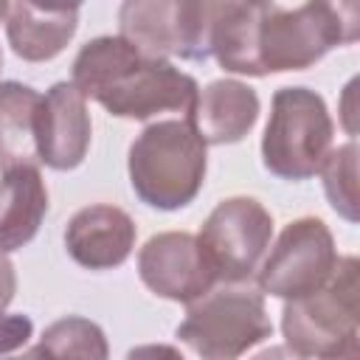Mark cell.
<instances>
[{"instance_id": "cell-1", "label": "cell", "mask_w": 360, "mask_h": 360, "mask_svg": "<svg viewBox=\"0 0 360 360\" xmlns=\"http://www.w3.org/2000/svg\"><path fill=\"white\" fill-rule=\"evenodd\" d=\"M73 87L115 118L149 121L160 112H186L200 93L194 76L169 59L143 56L124 37H96L73 59Z\"/></svg>"}, {"instance_id": "cell-2", "label": "cell", "mask_w": 360, "mask_h": 360, "mask_svg": "<svg viewBox=\"0 0 360 360\" xmlns=\"http://www.w3.org/2000/svg\"><path fill=\"white\" fill-rule=\"evenodd\" d=\"M360 31L357 3H262L256 56L262 76L307 70L332 48L352 45Z\"/></svg>"}, {"instance_id": "cell-3", "label": "cell", "mask_w": 360, "mask_h": 360, "mask_svg": "<svg viewBox=\"0 0 360 360\" xmlns=\"http://www.w3.org/2000/svg\"><path fill=\"white\" fill-rule=\"evenodd\" d=\"M208 155L188 121H155L129 146L127 172L141 202L158 211L186 208L202 188Z\"/></svg>"}, {"instance_id": "cell-4", "label": "cell", "mask_w": 360, "mask_h": 360, "mask_svg": "<svg viewBox=\"0 0 360 360\" xmlns=\"http://www.w3.org/2000/svg\"><path fill=\"white\" fill-rule=\"evenodd\" d=\"M177 340L202 360H239L248 349L273 335L264 295L256 284H219L188 304Z\"/></svg>"}, {"instance_id": "cell-5", "label": "cell", "mask_w": 360, "mask_h": 360, "mask_svg": "<svg viewBox=\"0 0 360 360\" xmlns=\"http://www.w3.org/2000/svg\"><path fill=\"white\" fill-rule=\"evenodd\" d=\"M332 135L335 124L321 93L309 87H281L270 101L262 163L281 180H309L321 172Z\"/></svg>"}, {"instance_id": "cell-6", "label": "cell", "mask_w": 360, "mask_h": 360, "mask_svg": "<svg viewBox=\"0 0 360 360\" xmlns=\"http://www.w3.org/2000/svg\"><path fill=\"white\" fill-rule=\"evenodd\" d=\"M281 332L287 349L304 360L329 357L357 340V259H338L332 278L318 292L284 301Z\"/></svg>"}, {"instance_id": "cell-7", "label": "cell", "mask_w": 360, "mask_h": 360, "mask_svg": "<svg viewBox=\"0 0 360 360\" xmlns=\"http://www.w3.org/2000/svg\"><path fill=\"white\" fill-rule=\"evenodd\" d=\"M214 3L127 0L118 8V37L152 59L202 62L211 56Z\"/></svg>"}, {"instance_id": "cell-8", "label": "cell", "mask_w": 360, "mask_h": 360, "mask_svg": "<svg viewBox=\"0 0 360 360\" xmlns=\"http://www.w3.org/2000/svg\"><path fill=\"white\" fill-rule=\"evenodd\" d=\"M335 236L318 217H298L284 225L270 253L256 270V287L262 295L284 301L318 292L338 267Z\"/></svg>"}, {"instance_id": "cell-9", "label": "cell", "mask_w": 360, "mask_h": 360, "mask_svg": "<svg viewBox=\"0 0 360 360\" xmlns=\"http://www.w3.org/2000/svg\"><path fill=\"white\" fill-rule=\"evenodd\" d=\"M273 239V217L253 197H228L205 217L197 242L222 284L250 281Z\"/></svg>"}, {"instance_id": "cell-10", "label": "cell", "mask_w": 360, "mask_h": 360, "mask_svg": "<svg viewBox=\"0 0 360 360\" xmlns=\"http://www.w3.org/2000/svg\"><path fill=\"white\" fill-rule=\"evenodd\" d=\"M138 276L155 295L186 307L217 284V273L208 264L197 236L186 231H163L149 236L138 250Z\"/></svg>"}, {"instance_id": "cell-11", "label": "cell", "mask_w": 360, "mask_h": 360, "mask_svg": "<svg viewBox=\"0 0 360 360\" xmlns=\"http://www.w3.org/2000/svg\"><path fill=\"white\" fill-rule=\"evenodd\" d=\"M90 112L87 98L73 87V82H56L39 101L37 112V155L39 163L70 172L90 149Z\"/></svg>"}, {"instance_id": "cell-12", "label": "cell", "mask_w": 360, "mask_h": 360, "mask_svg": "<svg viewBox=\"0 0 360 360\" xmlns=\"http://www.w3.org/2000/svg\"><path fill=\"white\" fill-rule=\"evenodd\" d=\"M135 236L138 228L124 208L96 202L70 217L65 228V248L84 270H112L129 259Z\"/></svg>"}, {"instance_id": "cell-13", "label": "cell", "mask_w": 360, "mask_h": 360, "mask_svg": "<svg viewBox=\"0 0 360 360\" xmlns=\"http://www.w3.org/2000/svg\"><path fill=\"white\" fill-rule=\"evenodd\" d=\"M259 107V96L250 84L239 79H214L197 93L186 121L205 146H222L242 141L253 129Z\"/></svg>"}, {"instance_id": "cell-14", "label": "cell", "mask_w": 360, "mask_h": 360, "mask_svg": "<svg viewBox=\"0 0 360 360\" xmlns=\"http://www.w3.org/2000/svg\"><path fill=\"white\" fill-rule=\"evenodd\" d=\"M79 28V6H34L8 3L6 37L11 51L25 62H48L59 56Z\"/></svg>"}, {"instance_id": "cell-15", "label": "cell", "mask_w": 360, "mask_h": 360, "mask_svg": "<svg viewBox=\"0 0 360 360\" xmlns=\"http://www.w3.org/2000/svg\"><path fill=\"white\" fill-rule=\"evenodd\" d=\"M48 214V188L37 166H17L0 177V253L25 248Z\"/></svg>"}, {"instance_id": "cell-16", "label": "cell", "mask_w": 360, "mask_h": 360, "mask_svg": "<svg viewBox=\"0 0 360 360\" xmlns=\"http://www.w3.org/2000/svg\"><path fill=\"white\" fill-rule=\"evenodd\" d=\"M262 3H214L211 56L228 73L262 76L256 56V28Z\"/></svg>"}, {"instance_id": "cell-17", "label": "cell", "mask_w": 360, "mask_h": 360, "mask_svg": "<svg viewBox=\"0 0 360 360\" xmlns=\"http://www.w3.org/2000/svg\"><path fill=\"white\" fill-rule=\"evenodd\" d=\"M42 96L22 82H0V169L37 166V112Z\"/></svg>"}, {"instance_id": "cell-18", "label": "cell", "mask_w": 360, "mask_h": 360, "mask_svg": "<svg viewBox=\"0 0 360 360\" xmlns=\"http://www.w3.org/2000/svg\"><path fill=\"white\" fill-rule=\"evenodd\" d=\"M110 346L104 329L82 315H65L45 326L39 343L8 360H107Z\"/></svg>"}, {"instance_id": "cell-19", "label": "cell", "mask_w": 360, "mask_h": 360, "mask_svg": "<svg viewBox=\"0 0 360 360\" xmlns=\"http://www.w3.org/2000/svg\"><path fill=\"white\" fill-rule=\"evenodd\" d=\"M323 177V191L329 205L346 219L357 222L360 219V202H357V143L349 141L338 149H329L321 172Z\"/></svg>"}, {"instance_id": "cell-20", "label": "cell", "mask_w": 360, "mask_h": 360, "mask_svg": "<svg viewBox=\"0 0 360 360\" xmlns=\"http://www.w3.org/2000/svg\"><path fill=\"white\" fill-rule=\"evenodd\" d=\"M31 335H34V323L28 315L0 309V357L22 349L31 340Z\"/></svg>"}, {"instance_id": "cell-21", "label": "cell", "mask_w": 360, "mask_h": 360, "mask_svg": "<svg viewBox=\"0 0 360 360\" xmlns=\"http://www.w3.org/2000/svg\"><path fill=\"white\" fill-rule=\"evenodd\" d=\"M124 360H186V357L172 343H141V346L129 349Z\"/></svg>"}, {"instance_id": "cell-22", "label": "cell", "mask_w": 360, "mask_h": 360, "mask_svg": "<svg viewBox=\"0 0 360 360\" xmlns=\"http://www.w3.org/2000/svg\"><path fill=\"white\" fill-rule=\"evenodd\" d=\"M17 292V273L6 253H0V309H6L14 301Z\"/></svg>"}, {"instance_id": "cell-23", "label": "cell", "mask_w": 360, "mask_h": 360, "mask_svg": "<svg viewBox=\"0 0 360 360\" xmlns=\"http://www.w3.org/2000/svg\"><path fill=\"white\" fill-rule=\"evenodd\" d=\"M250 360H304V357H298V354L290 352L287 346H267V349H262L259 354H253Z\"/></svg>"}, {"instance_id": "cell-24", "label": "cell", "mask_w": 360, "mask_h": 360, "mask_svg": "<svg viewBox=\"0 0 360 360\" xmlns=\"http://www.w3.org/2000/svg\"><path fill=\"white\" fill-rule=\"evenodd\" d=\"M321 360H360V343H357V340H352V343H346L343 349H338L335 354L321 357Z\"/></svg>"}, {"instance_id": "cell-25", "label": "cell", "mask_w": 360, "mask_h": 360, "mask_svg": "<svg viewBox=\"0 0 360 360\" xmlns=\"http://www.w3.org/2000/svg\"><path fill=\"white\" fill-rule=\"evenodd\" d=\"M6 14H8V3L0 0V22H6ZM0 70H3V48H0Z\"/></svg>"}]
</instances>
